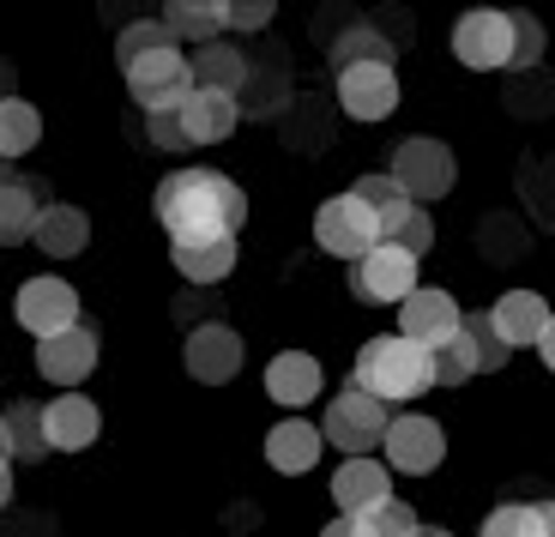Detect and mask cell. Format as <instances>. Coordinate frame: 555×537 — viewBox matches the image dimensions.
<instances>
[{
	"mask_svg": "<svg viewBox=\"0 0 555 537\" xmlns=\"http://www.w3.org/2000/svg\"><path fill=\"white\" fill-rule=\"evenodd\" d=\"M152 212L164 223L169 248H199V242H236V230L248 223V193L242 181H230L223 169H176L157 181Z\"/></svg>",
	"mask_w": 555,
	"mask_h": 537,
	"instance_id": "1",
	"label": "cell"
},
{
	"mask_svg": "<svg viewBox=\"0 0 555 537\" xmlns=\"http://www.w3.org/2000/svg\"><path fill=\"white\" fill-rule=\"evenodd\" d=\"M350 386L375 393L380 405H411L435 386V350L411 345V338H399V332H380V338H369V345L357 350Z\"/></svg>",
	"mask_w": 555,
	"mask_h": 537,
	"instance_id": "2",
	"label": "cell"
},
{
	"mask_svg": "<svg viewBox=\"0 0 555 537\" xmlns=\"http://www.w3.org/2000/svg\"><path fill=\"white\" fill-rule=\"evenodd\" d=\"M387 176L399 181V193L411 200V206L429 212L435 200H447V193H453V181H459V157H453V145H447V139L416 133V139H399V152H392Z\"/></svg>",
	"mask_w": 555,
	"mask_h": 537,
	"instance_id": "3",
	"label": "cell"
},
{
	"mask_svg": "<svg viewBox=\"0 0 555 537\" xmlns=\"http://www.w3.org/2000/svg\"><path fill=\"white\" fill-rule=\"evenodd\" d=\"M387 423H392V411L375 399V393H362V386H338L333 399H326L320 435H326V447H338L345 459H362V453H380Z\"/></svg>",
	"mask_w": 555,
	"mask_h": 537,
	"instance_id": "4",
	"label": "cell"
},
{
	"mask_svg": "<svg viewBox=\"0 0 555 537\" xmlns=\"http://www.w3.org/2000/svg\"><path fill=\"white\" fill-rule=\"evenodd\" d=\"M314 248L357 266L362 254L380 248V218L362 206L357 193H333V200H320L314 206Z\"/></svg>",
	"mask_w": 555,
	"mask_h": 537,
	"instance_id": "5",
	"label": "cell"
},
{
	"mask_svg": "<svg viewBox=\"0 0 555 537\" xmlns=\"http://www.w3.org/2000/svg\"><path fill=\"white\" fill-rule=\"evenodd\" d=\"M13 320L30 332V345L61 338V332L79 327V290H73L67 278H55V272L25 278V284L13 290Z\"/></svg>",
	"mask_w": 555,
	"mask_h": 537,
	"instance_id": "6",
	"label": "cell"
},
{
	"mask_svg": "<svg viewBox=\"0 0 555 537\" xmlns=\"http://www.w3.org/2000/svg\"><path fill=\"white\" fill-rule=\"evenodd\" d=\"M127 97H133L145 115H176L188 97H194V67H188V49H157V55L121 67Z\"/></svg>",
	"mask_w": 555,
	"mask_h": 537,
	"instance_id": "7",
	"label": "cell"
},
{
	"mask_svg": "<svg viewBox=\"0 0 555 537\" xmlns=\"http://www.w3.org/2000/svg\"><path fill=\"white\" fill-rule=\"evenodd\" d=\"M380 459H387L392 477H435V471H441V459H447V429L435 423L429 411H399L387 423Z\"/></svg>",
	"mask_w": 555,
	"mask_h": 537,
	"instance_id": "8",
	"label": "cell"
},
{
	"mask_svg": "<svg viewBox=\"0 0 555 537\" xmlns=\"http://www.w3.org/2000/svg\"><path fill=\"white\" fill-rule=\"evenodd\" d=\"M453 61L472 73H501L514 67V13L501 7H472L453 18Z\"/></svg>",
	"mask_w": 555,
	"mask_h": 537,
	"instance_id": "9",
	"label": "cell"
},
{
	"mask_svg": "<svg viewBox=\"0 0 555 537\" xmlns=\"http://www.w3.org/2000/svg\"><path fill=\"white\" fill-rule=\"evenodd\" d=\"M411 290H423V260L392 248V242H380L375 254H362V260L350 266V296L369 303V308H399Z\"/></svg>",
	"mask_w": 555,
	"mask_h": 537,
	"instance_id": "10",
	"label": "cell"
},
{
	"mask_svg": "<svg viewBox=\"0 0 555 537\" xmlns=\"http://www.w3.org/2000/svg\"><path fill=\"white\" fill-rule=\"evenodd\" d=\"M181 362H188V374L199 386H230L242 374V362H248V345H242V332L230 320H206V327H194L181 338Z\"/></svg>",
	"mask_w": 555,
	"mask_h": 537,
	"instance_id": "11",
	"label": "cell"
},
{
	"mask_svg": "<svg viewBox=\"0 0 555 537\" xmlns=\"http://www.w3.org/2000/svg\"><path fill=\"white\" fill-rule=\"evenodd\" d=\"M459 332H465V308H459V296H447V290L423 284L399 303V338H411V345L441 350V345H453Z\"/></svg>",
	"mask_w": 555,
	"mask_h": 537,
	"instance_id": "12",
	"label": "cell"
},
{
	"mask_svg": "<svg viewBox=\"0 0 555 537\" xmlns=\"http://www.w3.org/2000/svg\"><path fill=\"white\" fill-rule=\"evenodd\" d=\"M333 97L350 122H387L399 110V67H387V61L345 67V73H333Z\"/></svg>",
	"mask_w": 555,
	"mask_h": 537,
	"instance_id": "13",
	"label": "cell"
},
{
	"mask_svg": "<svg viewBox=\"0 0 555 537\" xmlns=\"http://www.w3.org/2000/svg\"><path fill=\"white\" fill-rule=\"evenodd\" d=\"M98 357H103V338H98V327H73V332H61V338H42L37 345V374L49 386H61V393H79L91 374H98Z\"/></svg>",
	"mask_w": 555,
	"mask_h": 537,
	"instance_id": "14",
	"label": "cell"
},
{
	"mask_svg": "<svg viewBox=\"0 0 555 537\" xmlns=\"http://www.w3.org/2000/svg\"><path fill=\"white\" fill-rule=\"evenodd\" d=\"M320 393H326L320 357H308V350H278V357L266 362V399H272L284 417H302Z\"/></svg>",
	"mask_w": 555,
	"mask_h": 537,
	"instance_id": "15",
	"label": "cell"
},
{
	"mask_svg": "<svg viewBox=\"0 0 555 537\" xmlns=\"http://www.w3.org/2000/svg\"><path fill=\"white\" fill-rule=\"evenodd\" d=\"M380 501H392V471H387V459H380V453L345 459V465L333 471V508L345 513V520L380 508Z\"/></svg>",
	"mask_w": 555,
	"mask_h": 537,
	"instance_id": "16",
	"label": "cell"
},
{
	"mask_svg": "<svg viewBox=\"0 0 555 537\" xmlns=\"http://www.w3.org/2000/svg\"><path fill=\"white\" fill-rule=\"evenodd\" d=\"M320 453H326V435H320V423H308V417H278V423L266 429V465H272L278 477H308V471L320 465Z\"/></svg>",
	"mask_w": 555,
	"mask_h": 537,
	"instance_id": "17",
	"label": "cell"
},
{
	"mask_svg": "<svg viewBox=\"0 0 555 537\" xmlns=\"http://www.w3.org/2000/svg\"><path fill=\"white\" fill-rule=\"evenodd\" d=\"M42 429H49V453H85L103 435V411L85 393H55L42 405Z\"/></svg>",
	"mask_w": 555,
	"mask_h": 537,
	"instance_id": "18",
	"label": "cell"
},
{
	"mask_svg": "<svg viewBox=\"0 0 555 537\" xmlns=\"http://www.w3.org/2000/svg\"><path fill=\"white\" fill-rule=\"evenodd\" d=\"M550 315H555V308L543 303L538 290H501L495 308H489V327L501 332V345H507V350H538Z\"/></svg>",
	"mask_w": 555,
	"mask_h": 537,
	"instance_id": "19",
	"label": "cell"
},
{
	"mask_svg": "<svg viewBox=\"0 0 555 537\" xmlns=\"http://www.w3.org/2000/svg\"><path fill=\"white\" fill-rule=\"evenodd\" d=\"M188 67H194V91H218V97H242L254 61L242 55L236 42H206V49H188Z\"/></svg>",
	"mask_w": 555,
	"mask_h": 537,
	"instance_id": "20",
	"label": "cell"
},
{
	"mask_svg": "<svg viewBox=\"0 0 555 537\" xmlns=\"http://www.w3.org/2000/svg\"><path fill=\"white\" fill-rule=\"evenodd\" d=\"M176 115H181L188 145H223V139L242 127V103H236V97H218V91H194Z\"/></svg>",
	"mask_w": 555,
	"mask_h": 537,
	"instance_id": "21",
	"label": "cell"
},
{
	"mask_svg": "<svg viewBox=\"0 0 555 537\" xmlns=\"http://www.w3.org/2000/svg\"><path fill=\"white\" fill-rule=\"evenodd\" d=\"M42 206H49V200H37V188H30L25 176L0 181V248H25V242H37Z\"/></svg>",
	"mask_w": 555,
	"mask_h": 537,
	"instance_id": "22",
	"label": "cell"
},
{
	"mask_svg": "<svg viewBox=\"0 0 555 537\" xmlns=\"http://www.w3.org/2000/svg\"><path fill=\"white\" fill-rule=\"evenodd\" d=\"M37 248L49 254V260H73V254H85L91 248V218H85L79 206H42V218H37Z\"/></svg>",
	"mask_w": 555,
	"mask_h": 537,
	"instance_id": "23",
	"label": "cell"
},
{
	"mask_svg": "<svg viewBox=\"0 0 555 537\" xmlns=\"http://www.w3.org/2000/svg\"><path fill=\"white\" fill-rule=\"evenodd\" d=\"M0 429H7V459L13 465H37L42 453H49V429H42V405L18 399L0 411Z\"/></svg>",
	"mask_w": 555,
	"mask_h": 537,
	"instance_id": "24",
	"label": "cell"
},
{
	"mask_svg": "<svg viewBox=\"0 0 555 537\" xmlns=\"http://www.w3.org/2000/svg\"><path fill=\"white\" fill-rule=\"evenodd\" d=\"M236 260L242 248L236 242H199V248H169V266H176L188 284H223V278H236Z\"/></svg>",
	"mask_w": 555,
	"mask_h": 537,
	"instance_id": "25",
	"label": "cell"
},
{
	"mask_svg": "<svg viewBox=\"0 0 555 537\" xmlns=\"http://www.w3.org/2000/svg\"><path fill=\"white\" fill-rule=\"evenodd\" d=\"M37 139H42L37 103H25V97H0V164L37 152Z\"/></svg>",
	"mask_w": 555,
	"mask_h": 537,
	"instance_id": "26",
	"label": "cell"
},
{
	"mask_svg": "<svg viewBox=\"0 0 555 537\" xmlns=\"http://www.w3.org/2000/svg\"><path fill=\"white\" fill-rule=\"evenodd\" d=\"M369 61H387V67H399V49H392V37H380L375 25H350L345 37H333V73L369 67Z\"/></svg>",
	"mask_w": 555,
	"mask_h": 537,
	"instance_id": "27",
	"label": "cell"
},
{
	"mask_svg": "<svg viewBox=\"0 0 555 537\" xmlns=\"http://www.w3.org/2000/svg\"><path fill=\"white\" fill-rule=\"evenodd\" d=\"M169 25V37L176 42H194V49H206V42H218V7L211 0H169L164 13H157Z\"/></svg>",
	"mask_w": 555,
	"mask_h": 537,
	"instance_id": "28",
	"label": "cell"
},
{
	"mask_svg": "<svg viewBox=\"0 0 555 537\" xmlns=\"http://www.w3.org/2000/svg\"><path fill=\"white\" fill-rule=\"evenodd\" d=\"M350 525H357V537H416V532H423L416 508H411V501H399V496L380 501V508H369V513H357Z\"/></svg>",
	"mask_w": 555,
	"mask_h": 537,
	"instance_id": "29",
	"label": "cell"
},
{
	"mask_svg": "<svg viewBox=\"0 0 555 537\" xmlns=\"http://www.w3.org/2000/svg\"><path fill=\"white\" fill-rule=\"evenodd\" d=\"M157 49H181V42L169 37L164 18H133V25H127L121 37H115V61H121V67H133V61L157 55Z\"/></svg>",
	"mask_w": 555,
	"mask_h": 537,
	"instance_id": "30",
	"label": "cell"
},
{
	"mask_svg": "<svg viewBox=\"0 0 555 537\" xmlns=\"http://www.w3.org/2000/svg\"><path fill=\"white\" fill-rule=\"evenodd\" d=\"M380 242H392V248H404V254H416V260H423V254L435 248V218L423 206H404L399 218L380 230Z\"/></svg>",
	"mask_w": 555,
	"mask_h": 537,
	"instance_id": "31",
	"label": "cell"
},
{
	"mask_svg": "<svg viewBox=\"0 0 555 537\" xmlns=\"http://www.w3.org/2000/svg\"><path fill=\"white\" fill-rule=\"evenodd\" d=\"M350 193H357L362 206H369V212H375V218H380V230H387V223L399 218L404 206H411V200H404V193H399V181H392L387 169H375V176H357V188H350Z\"/></svg>",
	"mask_w": 555,
	"mask_h": 537,
	"instance_id": "32",
	"label": "cell"
},
{
	"mask_svg": "<svg viewBox=\"0 0 555 537\" xmlns=\"http://www.w3.org/2000/svg\"><path fill=\"white\" fill-rule=\"evenodd\" d=\"M477 537H543L538 501H501V508H489V520Z\"/></svg>",
	"mask_w": 555,
	"mask_h": 537,
	"instance_id": "33",
	"label": "cell"
},
{
	"mask_svg": "<svg viewBox=\"0 0 555 537\" xmlns=\"http://www.w3.org/2000/svg\"><path fill=\"white\" fill-rule=\"evenodd\" d=\"M477 374H483V362H477V350H472L465 332H459L453 345L435 350V386H472Z\"/></svg>",
	"mask_w": 555,
	"mask_h": 537,
	"instance_id": "34",
	"label": "cell"
},
{
	"mask_svg": "<svg viewBox=\"0 0 555 537\" xmlns=\"http://www.w3.org/2000/svg\"><path fill=\"white\" fill-rule=\"evenodd\" d=\"M211 7H218V30H236V37H254L278 18L272 0H211Z\"/></svg>",
	"mask_w": 555,
	"mask_h": 537,
	"instance_id": "35",
	"label": "cell"
},
{
	"mask_svg": "<svg viewBox=\"0 0 555 537\" xmlns=\"http://www.w3.org/2000/svg\"><path fill=\"white\" fill-rule=\"evenodd\" d=\"M465 338H472V350H477V362H483V374H495L501 362L514 357V350L501 345V332L489 327V308H477V315H465Z\"/></svg>",
	"mask_w": 555,
	"mask_h": 537,
	"instance_id": "36",
	"label": "cell"
},
{
	"mask_svg": "<svg viewBox=\"0 0 555 537\" xmlns=\"http://www.w3.org/2000/svg\"><path fill=\"white\" fill-rule=\"evenodd\" d=\"M543 61V25L531 13H514V67L526 73V67H538Z\"/></svg>",
	"mask_w": 555,
	"mask_h": 537,
	"instance_id": "37",
	"label": "cell"
},
{
	"mask_svg": "<svg viewBox=\"0 0 555 537\" xmlns=\"http://www.w3.org/2000/svg\"><path fill=\"white\" fill-rule=\"evenodd\" d=\"M145 139L157 152H188V133H181V115H145Z\"/></svg>",
	"mask_w": 555,
	"mask_h": 537,
	"instance_id": "38",
	"label": "cell"
},
{
	"mask_svg": "<svg viewBox=\"0 0 555 537\" xmlns=\"http://www.w3.org/2000/svg\"><path fill=\"white\" fill-rule=\"evenodd\" d=\"M538 357H543V369L555 374V315H550V327H543V338H538Z\"/></svg>",
	"mask_w": 555,
	"mask_h": 537,
	"instance_id": "39",
	"label": "cell"
},
{
	"mask_svg": "<svg viewBox=\"0 0 555 537\" xmlns=\"http://www.w3.org/2000/svg\"><path fill=\"white\" fill-rule=\"evenodd\" d=\"M0 508H13V459H0Z\"/></svg>",
	"mask_w": 555,
	"mask_h": 537,
	"instance_id": "40",
	"label": "cell"
},
{
	"mask_svg": "<svg viewBox=\"0 0 555 537\" xmlns=\"http://www.w3.org/2000/svg\"><path fill=\"white\" fill-rule=\"evenodd\" d=\"M320 537H357V525H350L345 513H338V520H326V532H320Z\"/></svg>",
	"mask_w": 555,
	"mask_h": 537,
	"instance_id": "41",
	"label": "cell"
},
{
	"mask_svg": "<svg viewBox=\"0 0 555 537\" xmlns=\"http://www.w3.org/2000/svg\"><path fill=\"white\" fill-rule=\"evenodd\" d=\"M538 520H543V537H555V501H538Z\"/></svg>",
	"mask_w": 555,
	"mask_h": 537,
	"instance_id": "42",
	"label": "cell"
},
{
	"mask_svg": "<svg viewBox=\"0 0 555 537\" xmlns=\"http://www.w3.org/2000/svg\"><path fill=\"white\" fill-rule=\"evenodd\" d=\"M416 537H459V532H447V525H423Z\"/></svg>",
	"mask_w": 555,
	"mask_h": 537,
	"instance_id": "43",
	"label": "cell"
}]
</instances>
